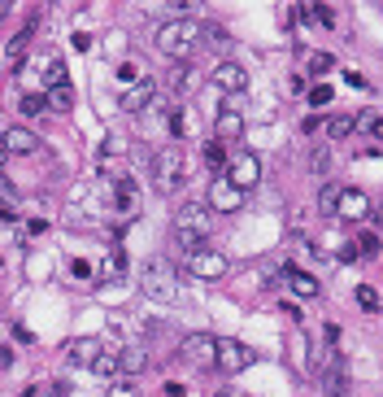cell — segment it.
Returning <instances> with one entry per match:
<instances>
[{
    "label": "cell",
    "instance_id": "1",
    "mask_svg": "<svg viewBox=\"0 0 383 397\" xmlns=\"http://www.w3.org/2000/svg\"><path fill=\"white\" fill-rule=\"evenodd\" d=\"M174 244L178 249H188V254H196L200 244L209 240V210L200 206V201H188V206H178V214H174Z\"/></svg>",
    "mask_w": 383,
    "mask_h": 397
},
{
    "label": "cell",
    "instance_id": "2",
    "mask_svg": "<svg viewBox=\"0 0 383 397\" xmlns=\"http://www.w3.org/2000/svg\"><path fill=\"white\" fill-rule=\"evenodd\" d=\"M140 288H144L148 302H157V306L178 302V275H174L170 258H148V262L140 266Z\"/></svg>",
    "mask_w": 383,
    "mask_h": 397
},
{
    "label": "cell",
    "instance_id": "3",
    "mask_svg": "<svg viewBox=\"0 0 383 397\" xmlns=\"http://www.w3.org/2000/svg\"><path fill=\"white\" fill-rule=\"evenodd\" d=\"M196 44H200V27L188 22V18H174V22H166V27H157V48L170 61H188L196 53Z\"/></svg>",
    "mask_w": 383,
    "mask_h": 397
},
{
    "label": "cell",
    "instance_id": "4",
    "mask_svg": "<svg viewBox=\"0 0 383 397\" xmlns=\"http://www.w3.org/2000/svg\"><path fill=\"white\" fill-rule=\"evenodd\" d=\"M152 179H157L162 192H174L178 184H188V153H183V144H166L157 148V158H152Z\"/></svg>",
    "mask_w": 383,
    "mask_h": 397
},
{
    "label": "cell",
    "instance_id": "5",
    "mask_svg": "<svg viewBox=\"0 0 383 397\" xmlns=\"http://www.w3.org/2000/svg\"><path fill=\"white\" fill-rule=\"evenodd\" d=\"M222 175L231 179L240 192H253V188L262 184V158H257V153H236L231 162H226V170H222Z\"/></svg>",
    "mask_w": 383,
    "mask_h": 397
},
{
    "label": "cell",
    "instance_id": "6",
    "mask_svg": "<svg viewBox=\"0 0 383 397\" xmlns=\"http://www.w3.org/2000/svg\"><path fill=\"white\" fill-rule=\"evenodd\" d=\"M253 362V350L244 340H231V336H218V345H214V367L218 371H226V376H236V371H244Z\"/></svg>",
    "mask_w": 383,
    "mask_h": 397
},
{
    "label": "cell",
    "instance_id": "7",
    "mask_svg": "<svg viewBox=\"0 0 383 397\" xmlns=\"http://www.w3.org/2000/svg\"><path fill=\"white\" fill-rule=\"evenodd\" d=\"M244 196H248V192H240L226 175H214V179H209V210H218V214H236V210L244 206Z\"/></svg>",
    "mask_w": 383,
    "mask_h": 397
},
{
    "label": "cell",
    "instance_id": "8",
    "mask_svg": "<svg viewBox=\"0 0 383 397\" xmlns=\"http://www.w3.org/2000/svg\"><path fill=\"white\" fill-rule=\"evenodd\" d=\"M375 214V206H370V196L362 192V188H344L340 192V206H336V218H348V223H362V218H370Z\"/></svg>",
    "mask_w": 383,
    "mask_h": 397
},
{
    "label": "cell",
    "instance_id": "9",
    "mask_svg": "<svg viewBox=\"0 0 383 397\" xmlns=\"http://www.w3.org/2000/svg\"><path fill=\"white\" fill-rule=\"evenodd\" d=\"M214 345H218V336L192 332V336L178 340V358H183V362H214Z\"/></svg>",
    "mask_w": 383,
    "mask_h": 397
},
{
    "label": "cell",
    "instance_id": "10",
    "mask_svg": "<svg viewBox=\"0 0 383 397\" xmlns=\"http://www.w3.org/2000/svg\"><path fill=\"white\" fill-rule=\"evenodd\" d=\"M209 83H214L218 92H226V96H236V92H244V88H248V74H244V66H240V61H222V66H214Z\"/></svg>",
    "mask_w": 383,
    "mask_h": 397
},
{
    "label": "cell",
    "instance_id": "11",
    "mask_svg": "<svg viewBox=\"0 0 383 397\" xmlns=\"http://www.w3.org/2000/svg\"><path fill=\"white\" fill-rule=\"evenodd\" d=\"M322 389H327V397H344V389H348V367H344V354H340V350H331V354H327Z\"/></svg>",
    "mask_w": 383,
    "mask_h": 397
},
{
    "label": "cell",
    "instance_id": "12",
    "mask_svg": "<svg viewBox=\"0 0 383 397\" xmlns=\"http://www.w3.org/2000/svg\"><path fill=\"white\" fill-rule=\"evenodd\" d=\"M188 266H192L196 280H218V275H226V258L218 249H196V254H188Z\"/></svg>",
    "mask_w": 383,
    "mask_h": 397
},
{
    "label": "cell",
    "instance_id": "13",
    "mask_svg": "<svg viewBox=\"0 0 383 397\" xmlns=\"http://www.w3.org/2000/svg\"><path fill=\"white\" fill-rule=\"evenodd\" d=\"M166 88H170L174 96H192V92L200 88V74L192 70V61H174V66L166 70Z\"/></svg>",
    "mask_w": 383,
    "mask_h": 397
},
{
    "label": "cell",
    "instance_id": "14",
    "mask_svg": "<svg viewBox=\"0 0 383 397\" xmlns=\"http://www.w3.org/2000/svg\"><path fill=\"white\" fill-rule=\"evenodd\" d=\"M152 96H157V83H152L148 74H140V83H131V88L122 92V109H126V114H144Z\"/></svg>",
    "mask_w": 383,
    "mask_h": 397
},
{
    "label": "cell",
    "instance_id": "15",
    "mask_svg": "<svg viewBox=\"0 0 383 397\" xmlns=\"http://www.w3.org/2000/svg\"><path fill=\"white\" fill-rule=\"evenodd\" d=\"M100 350H105V345H100L96 336H79V340L66 345V362H70V367H92V362L100 358Z\"/></svg>",
    "mask_w": 383,
    "mask_h": 397
},
{
    "label": "cell",
    "instance_id": "16",
    "mask_svg": "<svg viewBox=\"0 0 383 397\" xmlns=\"http://www.w3.org/2000/svg\"><path fill=\"white\" fill-rule=\"evenodd\" d=\"M166 127H170V140H174V144H183V140H192V136L200 131V127H196V114H192V109H170Z\"/></svg>",
    "mask_w": 383,
    "mask_h": 397
},
{
    "label": "cell",
    "instance_id": "17",
    "mask_svg": "<svg viewBox=\"0 0 383 397\" xmlns=\"http://www.w3.org/2000/svg\"><path fill=\"white\" fill-rule=\"evenodd\" d=\"M214 131H218V144H231V140L244 136V118H240L236 109H222L218 122H214Z\"/></svg>",
    "mask_w": 383,
    "mask_h": 397
},
{
    "label": "cell",
    "instance_id": "18",
    "mask_svg": "<svg viewBox=\"0 0 383 397\" xmlns=\"http://www.w3.org/2000/svg\"><path fill=\"white\" fill-rule=\"evenodd\" d=\"M35 148H39V140H35L27 127H9V131H5V153L27 158V153H35Z\"/></svg>",
    "mask_w": 383,
    "mask_h": 397
},
{
    "label": "cell",
    "instance_id": "19",
    "mask_svg": "<svg viewBox=\"0 0 383 397\" xmlns=\"http://www.w3.org/2000/svg\"><path fill=\"white\" fill-rule=\"evenodd\" d=\"M284 280H288V288L296 297H318V280L305 275V271H296V266H284Z\"/></svg>",
    "mask_w": 383,
    "mask_h": 397
},
{
    "label": "cell",
    "instance_id": "20",
    "mask_svg": "<svg viewBox=\"0 0 383 397\" xmlns=\"http://www.w3.org/2000/svg\"><path fill=\"white\" fill-rule=\"evenodd\" d=\"M148 367V354L140 350V345H131V350H122L118 354V376H135V371Z\"/></svg>",
    "mask_w": 383,
    "mask_h": 397
},
{
    "label": "cell",
    "instance_id": "21",
    "mask_svg": "<svg viewBox=\"0 0 383 397\" xmlns=\"http://www.w3.org/2000/svg\"><path fill=\"white\" fill-rule=\"evenodd\" d=\"M44 88H48V92L66 88V66H61V57H53V53L44 57Z\"/></svg>",
    "mask_w": 383,
    "mask_h": 397
},
{
    "label": "cell",
    "instance_id": "22",
    "mask_svg": "<svg viewBox=\"0 0 383 397\" xmlns=\"http://www.w3.org/2000/svg\"><path fill=\"white\" fill-rule=\"evenodd\" d=\"M353 131H357V114H336V118L327 122V136L336 140V144H340V140H348Z\"/></svg>",
    "mask_w": 383,
    "mask_h": 397
},
{
    "label": "cell",
    "instance_id": "23",
    "mask_svg": "<svg viewBox=\"0 0 383 397\" xmlns=\"http://www.w3.org/2000/svg\"><path fill=\"white\" fill-rule=\"evenodd\" d=\"M340 192H344L340 184H322V188H318V210H322V214H331V218H336V206H340Z\"/></svg>",
    "mask_w": 383,
    "mask_h": 397
},
{
    "label": "cell",
    "instance_id": "24",
    "mask_svg": "<svg viewBox=\"0 0 383 397\" xmlns=\"http://www.w3.org/2000/svg\"><path fill=\"white\" fill-rule=\"evenodd\" d=\"M18 109L27 114V118L44 114V109H48V92H22V101H18Z\"/></svg>",
    "mask_w": 383,
    "mask_h": 397
},
{
    "label": "cell",
    "instance_id": "25",
    "mask_svg": "<svg viewBox=\"0 0 383 397\" xmlns=\"http://www.w3.org/2000/svg\"><path fill=\"white\" fill-rule=\"evenodd\" d=\"M31 40H35V22H27V27H22V31H18V35L9 40V57L18 61V57H22V53H27V48H31Z\"/></svg>",
    "mask_w": 383,
    "mask_h": 397
},
{
    "label": "cell",
    "instance_id": "26",
    "mask_svg": "<svg viewBox=\"0 0 383 397\" xmlns=\"http://www.w3.org/2000/svg\"><path fill=\"white\" fill-rule=\"evenodd\" d=\"M92 371H96V376H105V380L118 376V354H114V350H100V358L92 362Z\"/></svg>",
    "mask_w": 383,
    "mask_h": 397
},
{
    "label": "cell",
    "instance_id": "27",
    "mask_svg": "<svg viewBox=\"0 0 383 397\" xmlns=\"http://www.w3.org/2000/svg\"><path fill=\"white\" fill-rule=\"evenodd\" d=\"M126 158V140L122 136H105V148H100V162H118Z\"/></svg>",
    "mask_w": 383,
    "mask_h": 397
},
{
    "label": "cell",
    "instance_id": "28",
    "mask_svg": "<svg viewBox=\"0 0 383 397\" xmlns=\"http://www.w3.org/2000/svg\"><path fill=\"white\" fill-rule=\"evenodd\" d=\"M122 271H126V254H122V249H109V262L100 266V275H109V280H122Z\"/></svg>",
    "mask_w": 383,
    "mask_h": 397
},
{
    "label": "cell",
    "instance_id": "29",
    "mask_svg": "<svg viewBox=\"0 0 383 397\" xmlns=\"http://www.w3.org/2000/svg\"><path fill=\"white\" fill-rule=\"evenodd\" d=\"M200 40H205L209 48H218V53H226V44H231V40H226V31L214 27V22H209V27H200Z\"/></svg>",
    "mask_w": 383,
    "mask_h": 397
},
{
    "label": "cell",
    "instance_id": "30",
    "mask_svg": "<svg viewBox=\"0 0 383 397\" xmlns=\"http://www.w3.org/2000/svg\"><path fill=\"white\" fill-rule=\"evenodd\" d=\"M205 162H209L214 170H226V162H231V158H226V144L209 140V144H205Z\"/></svg>",
    "mask_w": 383,
    "mask_h": 397
},
{
    "label": "cell",
    "instance_id": "31",
    "mask_svg": "<svg viewBox=\"0 0 383 397\" xmlns=\"http://www.w3.org/2000/svg\"><path fill=\"white\" fill-rule=\"evenodd\" d=\"M105 397H140V384H135L131 376H122V380H114V384L105 389Z\"/></svg>",
    "mask_w": 383,
    "mask_h": 397
},
{
    "label": "cell",
    "instance_id": "32",
    "mask_svg": "<svg viewBox=\"0 0 383 397\" xmlns=\"http://www.w3.org/2000/svg\"><path fill=\"white\" fill-rule=\"evenodd\" d=\"M357 127H366L375 140H383V109H375V114H362V118H357Z\"/></svg>",
    "mask_w": 383,
    "mask_h": 397
},
{
    "label": "cell",
    "instance_id": "33",
    "mask_svg": "<svg viewBox=\"0 0 383 397\" xmlns=\"http://www.w3.org/2000/svg\"><path fill=\"white\" fill-rule=\"evenodd\" d=\"M48 105H53V109H74V92H70V83L57 88V92H48Z\"/></svg>",
    "mask_w": 383,
    "mask_h": 397
},
{
    "label": "cell",
    "instance_id": "34",
    "mask_svg": "<svg viewBox=\"0 0 383 397\" xmlns=\"http://www.w3.org/2000/svg\"><path fill=\"white\" fill-rule=\"evenodd\" d=\"M379 232H362V236H357V254H366V258H375L379 254Z\"/></svg>",
    "mask_w": 383,
    "mask_h": 397
},
{
    "label": "cell",
    "instance_id": "35",
    "mask_svg": "<svg viewBox=\"0 0 383 397\" xmlns=\"http://www.w3.org/2000/svg\"><path fill=\"white\" fill-rule=\"evenodd\" d=\"M357 306H362V310H379V292L370 284H362V288H357Z\"/></svg>",
    "mask_w": 383,
    "mask_h": 397
},
{
    "label": "cell",
    "instance_id": "36",
    "mask_svg": "<svg viewBox=\"0 0 383 397\" xmlns=\"http://www.w3.org/2000/svg\"><path fill=\"white\" fill-rule=\"evenodd\" d=\"M331 66H336V61H331V53H310V61H305V70H310V74H322Z\"/></svg>",
    "mask_w": 383,
    "mask_h": 397
},
{
    "label": "cell",
    "instance_id": "37",
    "mask_svg": "<svg viewBox=\"0 0 383 397\" xmlns=\"http://www.w3.org/2000/svg\"><path fill=\"white\" fill-rule=\"evenodd\" d=\"M331 96L336 92H331L327 83H318V88H310V105H331Z\"/></svg>",
    "mask_w": 383,
    "mask_h": 397
},
{
    "label": "cell",
    "instance_id": "38",
    "mask_svg": "<svg viewBox=\"0 0 383 397\" xmlns=\"http://www.w3.org/2000/svg\"><path fill=\"white\" fill-rule=\"evenodd\" d=\"M296 18H300V22H318V5H300Z\"/></svg>",
    "mask_w": 383,
    "mask_h": 397
},
{
    "label": "cell",
    "instance_id": "39",
    "mask_svg": "<svg viewBox=\"0 0 383 397\" xmlns=\"http://www.w3.org/2000/svg\"><path fill=\"white\" fill-rule=\"evenodd\" d=\"M327 162H331L327 148H314V170H327Z\"/></svg>",
    "mask_w": 383,
    "mask_h": 397
},
{
    "label": "cell",
    "instance_id": "40",
    "mask_svg": "<svg viewBox=\"0 0 383 397\" xmlns=\"http://www.w3.org/2000/svg\"><path fill=\"white\" fill-rule=\"evenodd\" d=\"M74 275H79V280H87V275H92V266H87L83 258H74Z\"/></svg>",
    "mask_w": 383,
    "mask_h": 397
},
{
    "label": "cell",
    "instance_id": "41",
    "mask_svg": "<svg viewBox=\"0 0 383 397\" xmlns=\"http://www.w3.org/2000/svg\"><path fill=\"white\" fill-rule=\"evenodd\" d=\"M214 397H248V393H244V389H218Z\"/></svg>",
    "mask_w": 383,
    "mask_h": 397
},
{
    "label": "cell",
    "instance_id": "42",
    "mask_svg": "<svg viewBox=\"0 0 383 397\" xmlns=\"http://www.w3.org/2000/svg\"><path fill=\"white\" fill-rule=\"evenodd\" d=\"M166 397H183V384H166Z\"/></svg>",
    "mask_w": 383,
    "mask_h": 397
},
{
    "label": "cell",
    "instance_id": "43",
    "mask_svg": "<svg viewBox=\"0 0 383 397\" xmlns=\"http://www.w3.org/2000/svg\"><path fill=\"white\" fill-rule=\"evenodd\" d=\"M5 162H9V153H5V144H0V170H5Z\"/></svg>",
    "mask_w": 383,
    "mask_h": 397
},
{
    "label": "cell",
    "instance_id": "44",
    "mask_svg": "<svg viewBox=\"0 0 383 397\" xmlns=\"http://www.w3.org/2000/svg\"><path fill=\"white\" fill-rule=\"evenodd\" d=\"M5 13H9V5H5V0H0V18H5Z\"/></svg>",
    "mask_w": 383,
    "mask_h": 397
}]
</instances>
